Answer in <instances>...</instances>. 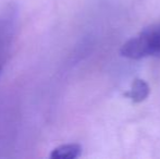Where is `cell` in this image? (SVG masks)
Returning <instances> with one entry per match:
<instances>
[{
	"instance_id": "2",
	"label": "cell",
	"mask_w": 160,
	"mask_h": 159,
	"mask_svg": "<svg viewBox=\"0 0 160 159\" xmlns=\"http://www.w3.org/2000/svg\"><path fill=\"white\" fill-rule=\"evenodd\" d=\"M18 25V10L10 4L0 13V74L11 50Z\"/></svg>"
},
{
	"instance_id": "1",
	"label": "cell",
	"mask_w": 160,
	"mask_h": 159,
	"mask_svg": "<svg viewBox=\"0 0 160 159\" xmlns=\"http://www.w3.org/2000/svg\"><path fill=\"white\" fill-rule=\"evenodd\" d=\"M121 56L127 59L160 58V23L144 28L121 47Z\"/></svg>"
},
{
	"instance_id": "3",
	"label": "cell",
	"mask_w": 160,
	"mask_h": 159,
	"mask_svg": "<svg viewBox=\"0 0 160 159\" xmlns=\"http://www.w3.org/2000/svg\"><path fill=\"white\" fill-rule=\"evenodd\" d=\"M82 147L80 144L71 143V144H63L56 147L50 153L51 158H61V159H74L81 156Z\"/></svg>"
},
{
	"instance_id": "4",
	"label": "cell",
	"mask_w": 160,
	"mask_h": 159,
	"mask_svg": "<svg viewBox=\"0 0 160 159\" xmlns=\"http://www.w3.org/2000/svg\"><path fill=\"white\" fill-rule=\"evenodd\" d=\"M149 86L148 84L143 80H135L132 84L131 89H128V92L125 94L128 98H130L132 102H141L143 100H145L149 95Z\"/></svg>"
}]
</instances>
